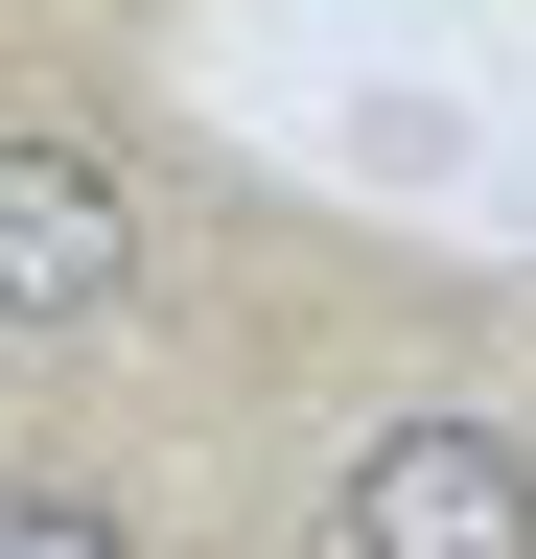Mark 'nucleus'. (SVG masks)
I'll return each instance as SVG.
<instances>
[{
	"mask_svg": "<svg viewBox=\"0 0 536 559\" xmlns=\"http://www.w3.org/2000/svg\"><path fill=\"white\" fill-rule=\"evenodd\" d=\"M187 280V210L117 117H0V349H141Z\"/></svg>",
	"mask_w": 536,
	"mask_h": 559,
	"instance_id": "obj_1",
	"label": "nucleus"
},
{
	"mask_svg": "<svg viewBox=\"0 0 536 559\" xmlns=\"http://www.w3.org/2000/svg\"><path fill=\"white\" fill-rule=\"evenodd\" d=\"M303 559H536V443L490 396H373L326 513H303Z\"/></svg>",
	"mask_w": 536,
	"mask_h": 559,
	"instance_id": "obj_2",
	"label": "nucleus"
},
{
	"mask_svg": "<svg viewBox=\"0 0 536 559\" xmlns=\"http://www.w3.org/2000/svg\"><path fill=\"white\" fill-rule=\"evenodd\" d=\"M0 559H164V536L117 513L94 466H0Z\"/></svg>",
	"mask_w": 536,
	"mask_h": 559,
	"instance_id": "obj_3",
	"label": "nucleus"
}]
</instances>
